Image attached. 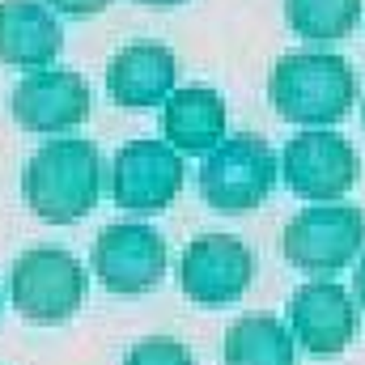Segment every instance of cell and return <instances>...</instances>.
I'll list each match as a JSON object with an SVG mask.
<instances>
[{
	"mask_svg": "<svg viewBox=\"0 0 365 365\" xmlns=\"http://www.w3.org/2000/svg\"><path fill=\"white\" fill-rule=\"evenodd\" d=\"M276 175H280V162H276L272 145L259 132H234L204 158L200 195L208 208L242 217L272 195Z\"/></svg>",
	"mask_w": 365,
	"mask_h": 365,
	"instance_id": "obj_3",
	"label": "cell"
},
{
	"mask_svg": "<svg viewBox=\"0 0 365 365\" xmlns=\"http://www.w3.org/2000/svg\"><path fill=\"white\" fill-rule=\"evenodd\" d=\"M43 4H56L60 13H77L81 17V13H102L110 0H43Z\"/></svg>",
	"mask_w": 365,
	"mask_h": 365,
	"instance_id": "obj_18",
	"label": "cell"
},
{
	"mask_svg": "<svg viewBox=\"0 0 365 365\" xmlns=\"http://www.w3.org/2000/svg\"><path fill=\"white\" fill-rule=\"evenodd\" d=\"M225 365H297V344L272 314H242L225 331Z\"/></svg>",
	"mask_w": 365,
	"mask_h": 365,
	"instance_id": "obj_15",
	"label": "cell"
},
{
	"mask_svg": "<svg viewBox=\"0 0 365 365\" xmlns=\"http://www.w3.org/2000/svg\"><path fill=\"white\" fill-rule=\"evenodd\" d=\"M13 119L26 132H68L90 115V86L73 68H43L26 81H17L9 93Z\"/></svg>",
	"mask_w": 365,
	"mask_h": 365,
	"instance_id": "obj_11",
	"label": "cell"
},
{
	"mask_svg": "<svg viewBox=\"0 0 365 365\" xmlns=\"http://www.w3.org/2000/svg\"><path fill=\"white\" fill-rule=\"evenodd\" d=\"M353 302L365 310V251H361V259H357V272H353Z\"/></svg>",
	"mask_w": 365,
	"mask_h": 365,
	"instance_id": "obj_19",
	"label": "cell"
},
{
	"mask_svg": "<svg viewBox=\"0 0 365 365\" xmlns=\"http://www.w3.org/2000/svg\"><path fill=\"white\" fill-rule=\"evenodd\" d=\"M268 98L280 119L327 128L353 110L357 77H353V64L336 51H289L272 64Z\"/></svg>",
	"mask_w": 365,
	"mask_h": 365,
	"instance_id": "obj_1",
	"label": "cell"
},
{
	"mask_svg": "<svg viewBox=\"0 0 365 365\" xmlns=\"http://www.w3.org/2000/svg\"><path fill=\"white\" fill-rule=\"evenodd\" d=\"M64 47V30L43 0H0V60L13 68H47Z\"/></svg>",
	"mask_w": 365,
	"mask_h": 365,
	"instance_id": "obj_13",
	"label": "cell"
},
{
	"mask_svg": "<svg viewBox=\"0 0 365 365\" xmlns=\"http://www.w3.org/2000/svg\"><path fill=\"white\" fill-rule=\"evenodd\" d=\"M9 293H13V306H17L21 319L56 327V323H68L81 310V302H86V268L64 247H34L13 264Z\"/></svg>",
	"mask_w": 365,
	"mask_h": 365,
	"instance_id": "obj_4",
	"label": "cell"
},
{
	"mask_svg": "<svg viewBox=\"0 0 365 365\" xmlns=\"http://www.w3.org/2000/svg\"><path fill=\"white\" fill-rule=\"evenodd\" d=\"M93 276L102 289L136 297L162 284L166 276V238L140 221H115L93 242Z\"/></svg>",
	"mask_w": 365,
	"mask_h": 365,
	"instance_id": "obj_7",
	"label": "cell"
},
{
	"mask_svg": "<svg viewBox=\"0 0 365 365\" xmlns=\"http://www.w3.org/2000/svg\"><path fill=\"white\" fill-rule=\"evenodd\" d=\"M255 276V259L242 238L234 234H200L187 242L179 259V284L182 293L200 306H225L247 293Z\"/></svg>",
	"mask_w": 365,
	"mask_h": 365,
	"instance_id": "obj_9",
	"label": "cell"
},
{
	"mask_svg": "<svg viewBox=\"0 0 365 365\" xmlns=\"http://www.w3.org/2000/svg\"><path fill=\"white\" fill-rule=\"evenodd\" d=\"M361 17V0H284V21L314 43L344 38Z\"/></svg>",
	"mask_w": 365,
	"mask_h": 365,
	"instance_id": "obj_16",
	"label": "cell"
},
{
	"mask_svg": "<svg viewBox=\"0 0 365 365\" xmlns=\"http://www.w3.org/2000/svg\"><path fill=\"white\" fill-rule=\"evenodd\" d=\"M182 153L166 140H128L110 162V195L128 212H162L182 191Z\"/></svg>",
	"mask_w": 365,
	"mask_h": 365,
	"instance_id": "obj_8",
	"label": "cell"
},
{
	"mask_svg": "<svg viewBox=\"0 0 365 365\" xmlns=\"http://www.w3.org/2000/svg\"><path fill=\"white\" fill-rule=\"evenodd\" d=\"M361 115H365V106H361Z\"/></svg>",
	"mask_w": 365,
	"mask_h": 365,
	"instance_id": "obj_21",
	"label": "cell"
},
{
	"mask_svg": "<svg viewBox=\"0 0 365 365\" xmlns=\"http://www.w3.org/2000/svg\"><path fill=\"white\" fill-rule=\"evenodd\" d=\"M175 77H179L175 51L162 47V43H132V47L115 51L110 64H106V90H110V98L119 106H132V110L166 102L175 93Z\"/></svg>",
	"mask_w": 365,
	"mask_h": 365,
	"instance_id": "obj_12",
	"label": "cell"
},
{
	"mask_svg": "<svg viewBox=\"0 0 365 365\" xmlns=\"http://www.w3.org/2000/svg\"><path fill=\"white\" fill-rule=\"evenodd\" d=\"M166 140L179 153H212L225 140V102L208 86H187L166 98Z\"/></svg>",
	"mask_w": 365,
	"mask_h": 365,
	"instance_id": "obj_14",
	"label": "cell"
},
{
	"mask_svg": "<svg viewBox=\"0 0 365 365\" xmlns=\"http://www.w3.org/2000/svg\"><path fill=\"white\" fill-rule=\"evenodd\" d=\"M123 365H195V361L175 336H145L140 344H132Z\"/></svg>",
	"mask_w": 365,
	"mask_h": 365,
	"instance_id": "obj_17",
	"label": "cell"
},
{
	"mask_svg": "<svg viewBox=\"0 0 365 365\" xmlns=\"http://www.w3.org/2000/svg\"><path fill=\"white\" fill-rule=\"evenodd\" d=\"M357 149L327 128H306L297 132L284 153H280V179L293 195L314 200V204H331L340 195H349V187L357 182Z\"/></svg>",
	"mask_w": 365,
	"mask_h": 365,
	"instance_id": "obj_6",
	"label": "cell"
},
{
	"mask_svg": "<svg viewBox=\"0 0 365 365\" xmlns=\"http://www.w3.org/2000/svg\"><path fill=\"white\" fill-rule=\"evenodd\" d=\"M140 4H149V9H175L179 0H140Z\"/></svg>",
	"mask_w": 365,
	"mask_h": 365,
	"instance_id": "obj_20",
	"label": "cell"
},
{
	"mask_svg": "<svg viewBox=\"0 0 365 365\" xmlns=\"http://www.w3.org/2000/svg\"><path fill=\"white\" fill-rule=\"evenodd\" d=\"M289 336L314 357H336L357 336V302L336 280H306L289 297Z\"/></svg>",
	"mask_w": 365,
	"mask_h": 365,
	"instance_id": "obj_10",
	"label": "cell"
},
{
	"mask_svg": "<svg viewBox=\"0 0 365 365\" xmlns=\"http://www.w3.org/2000/svg\"><path fill=\"white\" fill-rule=\"evenodd\" d=\"M365 251V208L357 204H319L302 208L284 225V259L302 272L331 276L349 268Z\"/></svg>",
	"mask_w": 365,
	"mask_h": 365,
	"instance_id": "obj_5",
	"label": "cell"
},
{
	"mask_svg": "<svg viewBox=\"0 0 365 365\" xmlns=\"http://www.w3.org/2000/svg\"><path fill=\"white\" fill-rule=\"evenodd\" d=\"M102 191V158L98 145L68 136L47 140L26 166V204L47 225H73L98 204Z\"/></svg>",
	"mask_w": 365,
	"mask_h": 365,
	"instance_id": "obj_2",
	"label": "cell"
}]
</instances>
